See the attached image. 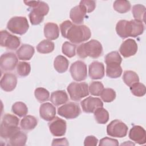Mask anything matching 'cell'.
I'll use <instances>...</instances> for the list:
<instances>
[{"label":"cell","instance_id":"6da1fadb","mask_svg":"<svg viewBox=\"0 0 146 146\" xmlns=\"http://www.w3.org/2000/svg\"><path fill=\"white\" fill-rule=\"evenodd\" d=\"M62 35L72 43L78 44L88 40L91 36L90 28L84 25H76L66 20L60 25Z\"/></svg>","mask_w":146,"mask_h":146},{"label":"cell","instance_id":"7a4b0ae2","mask_svg":"<svg viewBox=\"0 0 146 146\" xmlns=\"http://www.w3.org/2000/svg\"><path fill=\"white\" fill-rule=\"evenodd\" d=\"M144 30V26L142 22L132 19L131 21L120 20L116 25L117 34L121 38L129 36L135 38L141 35Z\"/></svg>","mask_w":146,"mask_h":146},{"label":"cell","instance_id":"3957f363","mask_svg":"<svg viewBox=\"0 0 146 146\" xmlns=\"http://www.w3.org/2000/svg\"><path fill=\"white\" fill-rule=\"evenodd\" d=\"M76 52L80 58L83 59L87 56L98 58L103 54V47L98 40L91 39L86 43H83L79 45Z\"/></svg>","mask_w":146,"mask_h":146},{"label":"cell","instance_id":"277c9868","mask_svg":"<svg viewBox=\"0 0 146 146\" xmlns=\"http://www.w3.org/2000/svg\"><path fill=\"white\" fill-rule=\"evenodd\" d=\"M19 122V119L16 116L10 113L5 114L1 124V137L4 139H9L15 133L20 131Z\"/></svg>","mask_w":146,"mask_h":146},{"label":"cell","instance_id":"5b68a950","mask_svg":"<svg viewBox=\"0 0 146 146\" xmlns=\"http://www.w3.org/2000/svg\"><path fill=\"white\" fill-rule=\"evenodd\" d=\"M70 99L78 102L89 95L88 86L86 82H72L67 87Z\"/></svg>","mask_w":146,"mask_h":146},{"label":"cell","instance_id":"8992f818","mask_svg":"<svg viewBox=\"0 0 146 146\" xmlns=\"http://www.w3.org/2000/svg\"><path fill=\"white\" fill-rule=\"evenodd\" d=\"M48 11L49 6L47 3L38 1L37 5L31 9L29 14L31 23L33 25L40 24L43 21L44 17L48 14Z\"/></svg>","mask_w":146,"mask_h":146},{"label":"cell","instance_id":"52a82bcc","mask_svg":"<svg viewBox=\"0 0 146 146\" xmlns=\"http://www.w3.org/2000/svg\"><path fill=\"white\" fill-rule=\"evenodd\" d=\"M29 28V22L25 17H12L7 24V29L10 32L21 35L25 34Z\"/></svg>","mask_w":146,"mask_h":146},{"label":"cell","instance_id":"ba28073f","mask_svg":"<svg viewBox=\"0 0 146 146\" xmlns=\"http://www.w3.org/2000/svg\"><path fill=\"white\" fill-rule=\"evenodd\" d=\"M127 125L120 120H114L110 122L107 127L108 135L114 137H124L128 132Z\"/></svg>","mask_w":146,"mask_h":146},{"label":"cell","instance_id":"9c48e42d","mask_svg":"<svg viewBox=\"0 0 146 146\" xmlns=\"http://www.w3.org/2000/svg\"><path fill=\"white\" fill-rule=\"evenodd\" d=\"M81 113L79 104L75 102H68L58 108V113L67 119H73L77 117Z\"/></svg>","mask_w":146,"mask_h":146},{"label":"cell","instance_id":"30bf717a","mask_svg":"<svg viewBox=\"0 0 146 146\" xmlns=\"http://www.w3.org/2000/svg\"><path fill=\"white\" fill-rule=\"evenodd\" d=\"M70 72L74 80L77 82L84 80L87 77V65L82 60H77L71 65Z\"/></svg>","mask_w":146,"mask_h":146},{"label":"cell","instance_id":"8fae6325","mask_svg":"<svg viewBox=\"0 0 146 146\" xmlns=\"http://www.w3.org/2000/svg\"><path fill=\"white\" fill-rule=\"evenodd\" d=\"M1 46L8 50H17L21 44L19 37L10 34L6 30L1 31Z\"/></svg>","mask_w":146,"mask_h":146},{"label":"cell","instance_id":"7c38bea8","mask_svg":"<svg viewBox=\"0 0 146 146\" xmlns=\"http://www.w3.org/2000/svg\"><path fill=\"white\" fill-rule=\"evenodd\" d=\"M18 62V58L14 52H8L3 54L0 58V67L2 72L14 70Z\"/></svg>","mask_w":146,"mask_h":146},{"label":"cell","instance_id":"4fadbf2b","mask_svg":"<svg viewBox=\"0 0 146 146\" xmlns=\"http://www.w3.org/2000/svg\"><path fill=\"white\" fill-rule=\"evenodd\" d=\"M48 126L51 134L54 136H63L66 132V121L59 117H55L50 122Z\"/></svg>","mask_w":146,"mask_h":146},{"label":"cell","instance_id":"5bb4252c","mask_svg":"<svg viewBox=\"0 0 146 146\" xmlns=\"http://www.w3.org/2000/svg\"><path fill=\"white\" fill-rule=\"evenodd\" d=\"M83 111L86 113H94L99 108L103 107V103L100 99L96 97L88 96L80 102Z\"/></svg>","mask_w":146,"mask_h":146},{"label":"cell","instance_id":"9a60e30c","mask_svg":"<svg viewBox=\"0 0 146 146\" xmlns=\"http://www.w3.org/2000/svg\"><path fill=\"white\" fill-rule=\"evenodd\" d=\"M138 46L136 41L132 39L124 40L119 48V52L124 58L133 56L137 51Z\"/></svg>","mask_w":146,"mask_h":146},{"label":"cell","instance_id":"2e32d148","mask_svg":"<svg viewBox=\"0 0 146 146\" xmlns=\"http://www.w3.org/2000/svg\"><path fill=\"white\" fill-rule=\"evenodd\" d=\"M17 84V78L15 75L12 73L6 72L2 77L0 82L1 88L6 92L13 91Z\"/></svg>","mask_w":146,"mask_h":146},{"label":"cell","instance_id":"e0dca14e","mask_svg":"<svg viewBox=\"0 0 146 146\" xmlns=\"http://www.w3.org/2000/svg\"><path fill=\"white\" fill-rule=\"evenodd\" d=\"M129 138L136 143L142 145L146 143L145 131L140 125H134L130 129L129 132Z\"/></svg>","mask_w":146,"mask_h":146},{"label":"cell","instance_id":"ac0fdd59","mask_svg":"<svg viewBox=\"0 0 146 146\" xmlns=\"http://www.w3.org/2000/svg\"><path fill=\"white\" fill-rule=\"evenodd\" d=\"M104 66L103 63L94 61L89 65L88 74L91 79H101L104 77Z\"/></svg>","mask_w":146,"mask_h":146},{"label":"cell","instance_id":"d6986e66","mask_svg":"<svg viewBox=\"0 0 146 146\" xmlns=\"http://www.w3.org/2000/svg\"><path fill=\"white\" fill-rule=\"evenodd\" d=\"M39 115L42 119L46 121H51L55 118L56 115V108L50 103H43L39 107Z\"/></svg>","mask_w":146,"mask_h":146},{"label":"cell","instance_id":"ffe728a7","mask_svg":"<svg viewBox=\"0 0 146 146\" xmlns=\"http://www.w3.org/2000/svg\"><path fill=\"white\" fill-rule=\"evenodd\" d=\"M86 11L80 5L72 8L70 12V18L75 24L80 25L83 23Z\"/></svg>","mask_w":146,"mask_h":146},{"label":"cell","instance_id":"44dd1931","mask_svg":"<svg viewBox=\"0 0 146 146\" xmlns=\"http://www.w3.org/2000/svg\"><path fill=\"white\" fill-rule=\"evenodd\" d=\"M34 52V47L28 44H23L16 51L18 58L22 60H30L33 57Z\"/></svg>","mask_w":146,"mask_h":146},{"label":"cell","instance_id":"7402d4cb","mask_svg":"<svg viewBox=\"0 0 146 146\" xmlns=\"http://www.w3.org/2000/svg\"><path fill=\"white\" fill-rule=\"evenodd\" d=\"M44 35L48 40H55L59 36V29L57 24L47 22L44 26Z\"/></svg>","mask_w":146,"mask_h":146},{"label":"cell","instance_id":"603a6c76","mask_svg":"<svg viewBox=\"0 0 146 146\" xmlns=\"http://www.w3.org/2000/svg\"><path fill=\"white\" fill-rule=\"evenodd\" d=\"M68 100V97L67 94L64 90H58L51 93L50 101L56 106L65 104Z\"/></svg>","mask_w":146,"mask_h":146},{"label":"cell","instance_id":"cb8c5ba5","mask_svg":"<svg viewBox=\"0 0 146 146\" xmlns=\"http://www.w3.org/2000/svg\"><path fill=\"white\" fill-rule=\"evenodd\" d=\"M69 66L68 60L62 55L57 56L54 61V67L55 70L59 73L65 72Z\"/></svg>","mask_w":146,"mask_h":146},{"label":"cell","instance_id":"d4e9b609","mask_svg":"<svg viewBox=\"0 0 146 146\" xmlns=\"http://www.w3.org/2000/svg\"><path fill=\"white\" fill-rule=\"evenodd\" d=\"M27 136L24 132L19 131L15 133L9 139V144L10 145H25L26 143Z\"/></svg>","mask_w":146,"mask_h":146},{"label":"cell","instance_id":"484cf974","mask_svg":"<svg viewBox=\"0 0 146 146\" xmlns=\"http://www.w3.org/2000/svg\"><path fill=\"white\" fill-rule=\"evenodd\" d=\"M38 124V120L32 115L25 116L21 121V128L25 131H31L35 128Z\"/></svg>","mask_w":146,"mask_h":146},{"label":"cell","instance_id":"4316f807","mask_svg":"<svg viewBox=\"0 0 146 146\" xmlns=\"http://www.w3.org/2000/svg\"><path fill=\"white\" fill-rule=\"evenodd\" d=\"M122 71L120 64L117 63L107 64L106 75L110 78L115 79L119 78L122 74Z\"/></svg>","mask_w":146,"mask_h":146},{"label":"cell","instance_id":"83f0119b","mask_svg":"<svg viewBox=\"0 0 146 146\" xmlns=\"http://www.w3.org/2000/svg\"><path fill=\"white\" fill-rule=\"evenodd\" d=\"M55 48L54 42L48 39H44L36 46V50L40 54H48L52 52Z\"/></svg>","mask_w":146,"mask_h":146},{"label":"cell","instance_id":"f1b7e54d","mask_svg":"<svg viewBox=\"0 0 146 146\" xmlns=\"http://www.w3.org/2000/svg\"><path fill=\"white\" fill-rule=\"evenodd\" d=\"M94 113L95 119L98 123L104 124L108 122L109 120V113L105 108L99 107Z\"/></svg>","mask_w":146,"mask_h":146},{"label":"cell","instance_id":"f546056e","mask_svg":"<svg viewBox=\"0 0 146 146\" xmlns=\"http://www.w3.org/2000/svg\"><path fill=\"white\" fill-rule=\"evenodd\" d=\"M132 13L135 20L145 22V7L141 4L135 5L132 7Z\"/></svg>","mask_w":146,"mask_h":146},{"label":"cell","instance_id":"4dcf8cb0","mask_svg":"<svg viewBox=\"0 0 146 146\" xmlns=\"http://www.w3.org/2000/svg\"><path fill=\"white\" fill-rule=\"evenodd\" d=\"M123 80L126 85L131 87L133 84L139 82V78L135 72L131 70H127L124 72Z\"/></svg>","mask_w":146,"mask_h":146},{"label":"cell","instance_id":"1f68e13d","mask_svg":"<svg viewBox=\"0 0 146 146\" xmlns=\"http://www.w3.org/2000/svg\"><path fill=\"white\" fill-rule=\"evenodd\" d=\"M11 111L14 114L22 117L27 114L28 108L25 103L22 102H17L12 106Z\"/></svg>","mask_w":146,"mask_h":146},{"label":"cell","instance_id":"d6a6232c","mask_svg":"<svg viewBox=\"0 0 146 146\" xmlns=\"http://www.w3.org/2000/svg\"><path fill=\"white\" fill-rule=\"evenodd\" d=\"M131 7L130 2L126 0H116L113 4L114 10L119 13H125L129 11Z\"/></svg>","mask_w":146,"mask_h":146},{"label":"cell","instance_id":"836d02e7","mask_svg":"<svg viewBox=\"0 0 146 146\" xmlns=\"http://www.w3.org/2000/svg\"><path fill=\"white\" fill-rule=\"evenodd\" d=\"M31 71L30 63L26 62H19L17 65V72L19 76L25 77L29 75Z\"/></svg>","mask_w":146,"mask_h":146},{"label":"cell","instance_id":"e575fe53","mask_svg":"<svg viewBox=\"0 0 146 146\" xmlns=\"http://www.w3.org/2000/svg\"><path fill=\"white\" fill-rule=\"evenodd\" d=\"M104 62L106 65L112 63L120 64L122 62V58L117 51H112L106 55Z\"/></svg>","mask_w":146,"mask_h":146},{"label":"cell","instance_id":"d590c367","mask_svg":"<svg viewBox=\"0 0 146 146\" xmlns=\"http://www.w3.org/2000/svg\"><path fill=\"white\" fill-rule=\"evenodd\" d=\"M34 95L37 100L40 102H44L48 100L50 93L47 90L43 87H38L35 90Z\"/></svg>","mask_w":146,"mask_h":146},{"label":"cell","instance_id":"8d00e7d4","mask_svg":"<svg viewBox=\"0 0 146 146\" xmlns=\"http://www.w3.org/2000/svg\"><path fill=\"white\" fill-rule=\"evenodd\" d=\"M76 46L69 42H65L62 44V51L64 55L68 58H72L75 55Z\"/></svg>","mask_w":146,"mask_h":146},{"label":"cell","instance_id":"74e56055","mask_svg":"<svg viewBox=\"0 0 146 146\" xmlns=\"http://www.w3.org/2000/svg\"><path fill=\"white\" fill-rule=\"evenodd\" d=\"M131 93L136 96L141 97L145 95L146 92L145 86L141 83H136L130 87Z\"/></svg>","mask_w":146,"mask_h":146},{"label":"cell","instance_id":"f35d334b","mask_svg":"<svg viewBox=\"0 0 146 146\" xmlns=\"http://www.w3.org/2000/svg\"><path fill=\"white\" fill-rule=\"evenodd\" d=\"M104 89V86L100 82L94 81L90 83L88 90L91 95L93 96H100Z\"/></svg>","mask_w":146,"mask_h":146},{"label":"cell","instance_id":"ab89813d","mask_svg":"<svg viewBox=\"0 0 146 146\" xmlns=\"http://www.w3.org/2000/svg\"><path fill=\"white\" fill-rule=\"evenodd\" d=\"M100 97L104 102L110 103L113 101L116 98V92L112 88H104L100 94Z\"/></svg>","mask_w":146,"mask_h":146},{"label":"cell","instance_id":"60d3db41","mask_svg":"<svg viewBox=\"0 0 146 146\" xmlns=\"http://www.w3.org/2000/svg\"><path fill=\"white\" fill-rule=\"evenodd\" d=\"M79 5H82L86 11L87 13L92 12L96 7V2L95 1L83 0L79 3Z\"/></svg>","mask_w":146,"mask_h":146},{"label":"cell","instance_id":"b9f144b4","mask_svg":"<svg viewBox=\"0 0 146 146\" xmlns=\"http://www.w3.org/2000/svg\"><path fill=\"white\" fill-rule=\"evenodd\" d=\"M99 145L102 146V145H112V146H117L119 145V142L116 139L110 138L108 137H104L100 141Z\"/></svg>","mask_w":146,"mask_h":146},{"label":"cell","instance_id":"7bdbcfd3","mask_svg":"<svg viewBox=\"0 0 146 146\" xmlns=\"http://www.w3.org/2000/svg\"><path fill=\"white\" fill-rule=\"evenodd\" d=\"M98 143V139L94 136L90 135L87 136L84 141V146H96Z\"/></svg>","mask_w":146,"mask_h":146},{"label":"cell","instance_id":"ee69618b","mask_svg":"<svg viewBox=\"0 0 146 146\" xmlns=\"http://www.w3.org/2000/svg\"><path fill=\"white\" fill-rule=\"evenodd\" d=\"M52 145H68L69 143L66 138L54 139L51 144Z\"/></svg>","mask_w":146,"mask_h":146}]
</instances>
